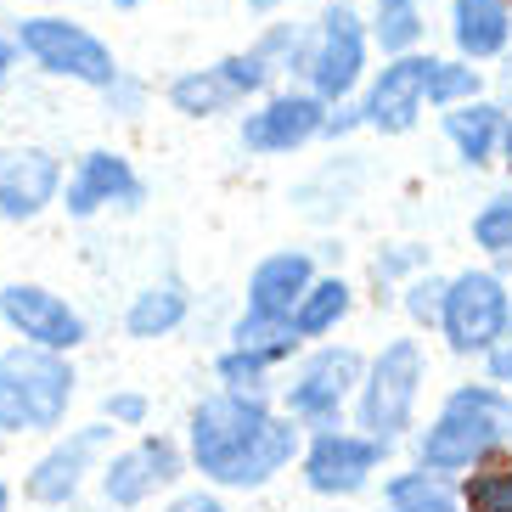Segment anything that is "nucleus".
<instances>
[{
    "label": "nucleus",
    "mask_w": 512,
    "mask_h": 512,
    "mask_svg": "<svg viewBox=\"0 0 512 512\" xmlns=\"http://www.w3.org/2000/svg\"><path fill=\"white\" fill-rule=\"evenodd\" d=\"M417 271H428V248H422V242H389V248H377V259H372L377 282H400V276H417Z\"/></svg>",
    "instance_id": "33"
},
{
    "label": "nucleus",
    "mask_w": 512,
    "mask_h": 512,
    "mask_svg": "<svg viewBox=\"0 0 512 512\" xmlns=\"http://www.w3.org/2000/svg\"><path fill=\"white\" fill-rule=\"evenodd\" d=\"M276 6H282V0H248V12H254V17H271Z\"/></svg>",
    "instance_id": "43"
},
{
    "label": "nucleus",
    "mask_w": 512,
    "mask_h": 512,
    "mask_svg": "<svg viewBox=\"0 0 512 512\" xmlns=\"http://www.w3.org/2000/svg\"><path fill=\"white\" fill-rule=\"evenodd\" d=\"M17 46H12V34H0V96L12 91V79H17Z\"/></svg>",
    "instance_id": "39"
},
{
    "label": "nucleus",
    "mask_w": 512,
    "mask_h": 512,
    "mask_svg": "<svg viewBox=\"0 0 512 512\" xmlns=\"http://www.w3.org/2000/svg\"><path fill=\"white\" fill-rule=\"evenodd\" d=\"M349 316H355V287H349L338 271H327V276L316 271V282L304 287V299L293 304L287 327L299 332V344H316V338H332Z\"/></svg>",
    "instance_id": "21"
},
{
    "label": "nucleus",
    "mask_w": 512,
    "mask_h": 512,
    "mask_svg": "<svg viewBox=\"0 0 512 512\" xmlns=\"http://www.w3.org/2000/svg\"><path fill=\"white\" fill-rule=\"evenodd\" d=\"M490 102H496L501 113H512V57L501 62V74H496V96H490Z\"/></svg>",
    "instance_id": "40"
},
{
    "label": "nucleus",
    "mask_w": 512,
    "mask_h": 512,
    "mask_svg": "<svg viewBox=\"0 0 512 512\" xmlns=\"http://www.w3.org/2000/svg\"><path fill=\"white\" fill-rule=\"evenodd\" d=\"M501 124H507V113H501L490 96H473V102L439 107V130H445V141L456 147L462 169H490V164H496Z\"/></svg>",
    "instance_id": "20"
},
{
    "label": "nucleus",
    "mask_w": 512,
    "mask_h": 512,
    "mask_svg": "<svg viewBox=\"0 0 512 512\" xmlns=\"http://www.w3.org/2000/svg\"><path fill=\"white\" fill-rule=\"evenodd\" d=\"M102 96V107H107V119H141V113H147V85H141L136 74H124L119 68V79H113V85H107V91H96Z\"/></svg>",
    "instance_id": "34"
},
{
    "label": "nucleus",
    "mask_w": 512,
    "mask_h": 512,
    "mask_svg": "<svg viewBox=\"0 0 512 512\" xmlns=\"http://www.w3.org/2000/svg\"><path fill=\"white\" fill-rule=\"evenodd\" d=\"M186 321H192V293H186L181 276H158V282L136 287L130 304H124V338H130V344L175 338Z\"/></svg>",
    "instance_id": "18"
},
{
    "label": "nucleus",
    "mask_w": 512,
    "mask_h": 512,
    "mask_svg": "<svg viewBox=\"0 0 512 512\" xmlns=\"http://www.w3.org/2000/svg\"><path fill=\"white\" fill-rule=\"evenodd\" d=\"M496 158L507 164V175H512V113H507V124H501V147H496Z\"/></svg>",
    "instance_id": "41"
},
{
    "label": "nucleus",
    "mask_w": 512,
    "mask_h": 512,
    "mask_svg": "<svg viewBox=\"0 0 512 512\" xmlns=\"http://www.w3.org/2000/svg\"><path fill=\"white\" fill-rule=\"evenodd\" d=\"M327 102L316 91H265L237 119V141L248 158H287V152L321 141Z\"/></svg>",
    "instance_id": "14"
},
{
    "label": "nucleus",
    "mask_w": 512,
    "mask_h": 512,
    "mask_svg": "<svg viewBox=\"0 0 512 512\" xmlns=\"http://www.w3.org/2000/svg\"><path fill=\"white\" fill-rule=\"evenodd\" d=\"M0 327L12 332L17 344H40V349H62V355H79L91 344V321L68 293H57L51 282H34V276H12L0 282Z\"/></svg>",
    "instance_id": "10"
},
{
    "label": "nucleus",
    "mask_w": 512,
    "mask_h": 512,
    "mask_svg": "<svg viewBox=\"0 0 512 512\" xmlns=\"http://www.w3.org/2000/svg\"><path fill=\"white\" fill-rule=\"evenodd\" d=\"M434 490H456V479L417 462V467H406V473H389V479H383V507H406V501H422V496H434Z\"/></svg>",
    "instance_id": "31"
},
{
    "label": "nucleus",
    "mask_w": 512,
    "mask_h": 512,
    "mask_svg": "<svg viewBox=\"0 0 512 512\" xmlns=\"http://www.w3.org/2000/svg\"><path fill=\"white\" fill-rule=\"evenodd\" d=\"M102 417L119 428V434H141L152 422V394L141 389H107L102 394Z\"/></svg>",
    "instance_id": "32"
},
{
    "label": "nucleus",
    "mask_w": 512,
    "mask_h": 512,
    "mask_svg": "<svg viewBox=\"0 0 512 512\" xmlns=\"http://www.w3.org/2000/svg\"><path fill=\"white\" fill-rule=\"evenodd\" d=\"M439 299H445V276H434V271H417V276H406V293H400V310H406V321H411V327L434 332V327H439Z\"/></svg>",
    "instance_id": "30"
},
{
    "label": "nucleus",
    "mask_w": 512,
    "mask_h": 512,
    "mask_svg": "<svg viewBox=\"0 0 512 512\" xmlns=\"http://www.w3.org/2000/svg\"><path fill=\"white\" fill-rule=\"evenodd\" d=\"M467 237H473V248H479L484 259H496V265H512V192L484 197L479 214L467 220Z\"/></svg>",
    "instance_id": "26"
},
{
    "label": "nucleus",
    "mask_w": 512,
    "mask_h": 512,
    "mask_svg": "<svg viewBox=\"0 0 512 512\" xmlns=\"http://www.w3.org/2000/svg\"><path fill=\"white\" fill-rule=\"evenodd\" d=\"M383 512H462V507H456V490H434V496L406 501V507H383Z\"/></svg>",
    "instance_id": "38"
},
{
    "label": "nucleus",
    "mask_w": 512,
    "mask_h": 512,
    "mask_svg": "<svg viewBox=\"0 0 512 512\" xmlns=\"http://www.w3.org/2000/svg\"><path fill=\"white\" fill-rule=\"evenodd\" d=\"M310 282H316V254H310V248H276V254H265L254 271H248L242 310L271 316V321H287Z\"/></svg>",
    "instance_id": "17"
},
{
    "label": "nucleus",
    "mask_w": 512,
    "mask_h": 512,
    "mask_svg": "<svg viewBox=\"0 0 512 512\" xmlns=\"http://www.w3.org/2000/svg\"><path fill=\"white\" fill-rule=\"evenodd\" d=\"M484 96V68L467 57H434L428 68V107H456Z\"/></svg>",
    "instance_id": "27"
},
{
    "label": "nucleus",
    "mask_w": 512,
    "mask_h": 512,
    "mask_svg": "<svg viewBox=\"0 0 512 512\" xmlns=\"http://www.w3.org/2000/svg\"><path fill=\"white\" fill-rule=\"evenodd\" d=\"M141 203H147V181H141L136 158L124 147H85L74 158V169L62 175V192H57V209L74 226H91L107 209L136 214Z\"/></svg>",
    "instance_id": "11"
},
{
    "label": "nucleus",
    "mask_w": 512,
    "mask_h": 512,
    "mask_svg": "<svg viewBox=\"0 0 512 512\" xmlns=\"http://www.w3.org/2000/svg\"><path fill=\"white\" fill-rule=\"evenodd\" d=\"M271 372H276V361L265 355V349L226 344L220 355H214V383L231 389V394H265V400H271Z\"/></svg>",
    "instance_id": "25"
},
{
    "label": "nucleus",
    "mask_w": 512,
    "mask_h": 512,
    "mask_svg": "<svg viewBox=\"0 0 512 512\" xmlns=\"http://www.w3.org/2000/svg\"><path fill=\"white\" fill-rule=\"evenodd\" d=\"M141 0H113V12H136Z\"/></svg>",
    "instance_id": "44"
},
{
    "label": "nucleus",
    "mask_w": 512,
    "mask_h": 512,
    "mask_svg": "<svg viewBox=\"0 0 512 512\" xmlns=\"http://www.w3.org/2000/svg\"><path fill=\"white\" fill-rule=\"evenodd\" d=\"M422 383H428V349L422 338H383L372 361H366L361 383H355V428L372 439H400L417 428V400H422Z\"/></svg>",
    "instance_id": "4"
},
{
    "label": "nucleus",
    "mask_w": 512,
    "mask_h": 512,
    "mask_svg": "<svg viewBox=\"0 0 512 512\" xmlns=\"http://www.w3.org/2000/svg\"><path fill=\"white\" fill-rule=\"evenodd\" d=\"M456 507L462 512H512V456L496 451L456 473Z\"/></svg>",
    "instance_id": "22"
},
{
    "label": "nucleus",
    "mask_w": 512,
    "mask_h": 512,
    "mask_svg": "<svg viewBox=\"0 0 512 512\" xmlns=\"http://www.w3.org/2000/svg\"><path fill=\"white\" fill-rule=\"evenodd\" d=\"M507 265H467V271L445 276V299H439V338L451 355L479 361L484 349L507 332Z\"/></svg>",
    "instance_id": "7"
},
{
    "label": "nucleus",
    "mask_w": 512,
    "mask_h": 512,
    "mask_svg": "<svg viewBox=\"0 0 512 512\" xmlns=\"http://www.w3.org/2000/svg\"><path fill=\"white\" fill-rule=\"evenodd\" d=\"M366 57H372V34H366V17L349 6V0H327L321 23L310 29V91L321 102H344L355 96V85L366 79Z\"/></svg>",
    "instance_id": "13"
},
{
    "label": "nucleus",
    "mask_w": 512,
    "mask_h": 512,
    "mask_svg": "<svg viewBox=\"0 0 512 512\" xmlns=\"http://www.w3.org/2000/svg\"><path fill=\"white\" fill-rule=\"evenodd\" d=\"M214 74L226 79L231 91H237V102H254V96L271 91L276 68H271L265 57H259L254 46H248V51H231V57H220V62H214Z\"/></svg>",
    "instance_id": "29"
},
{
    "label": "nucleus",
    "mask_w": 512,
    "mask_h": 512,
    "mask_svg": "<svg viewBox=\"0 0 512 512\" xmlns=\"http://www.w3.org/2000/svg\"><path fill=\"white\" fill-rule=\"evenodd\" d=\"M12 46L23 62H34L46 79H68L85 91H107L119 79V57L96 29H85L68 12H29L12 23Z\"/></svg>",
    "instance_id": "5"
},
{
    "label": "nucleus",
    "mask_w": 512,
    "mask_h": 512,
    "mask_svg": "<svg viewBox=\"0 0 512 512\" xmlns=\"http://www.w3.org/2000/svg\"><path fill=\"white\" fill-rule=\"evenodd\" d=\"M186 473V445L169 434H147L141 428L130 445H113L96 467V496L107 512H141L152 496L175 490Z\"/></svg>",
    "instance_id": "9"
},
{
    "label": "nucleus",
    "mask_w": 512,
    "mask_h": 512,
    "mask_svg": "<svg viewBox=\"0 0 512 512\" xmlns=\"http://www.w3.org/2000/svg\"><path fill=\"white\" fill-rule=\"evenodd\" d=\"M304 422L276 411L265 394H203L186 417V467L214 490H265L299 462Z\"/></svg>",
    "instance_id": "1"
},
{
    "label": "nucleus",
    "mask_w": 512,
    "mask_h": 512,
    "mask_svg": "<svg viewBox=\"0 0 512 512\" xmlns=\"http://www.w3.org/2000/svg\"><path fill=\"white\" fill-rule=\"evenodd\" d=\"M366 361L361 349L349 344H321L310 349L299 366H293V377L282 383V411L293 422H304V428H327V422H344L349 400H355V383H361Z\"/></svg>",
    "instance_id": "12"
},
{
    "label": "nucleus",
    "mask_w": 512,
    "mask_h": 512,
    "mask_svg": "<svg viewBox=\"0 0 512 512\" xmlns=\"http://www.w3.org/2000/svg\"><path fill=\"white\" fill-rule=\"evenodd\" d=\"M164 96H169V107H175L181 119H214V113H231V107H242L237 91H231L220 74H214V62H209V68H186V74H175V79L164 85Z\"/></svg>",
    "instance_id": "23"
},
{
    "label": "nucleus",
    "mask_w": 512,
    "mask_h": 512,
    "mask_svg": "<svg viewBox=\"0 0 512 512\" xmlns=\"http://www.w3.org/2000/svg\"><path fill=\"white\" fill-rule=\"evenodd\" d=\"M62 164L51 147L40 141H6L0 147V226H34L57 209L62 192Z\"/></svg>",
    "instance_id": "15"
},
{
    "label": "nucleus",
    "mask_w": 512,
    "mask_h": 512,
    "mask_svg": "<svg viewBox=\"0 0 512 512\" xmlns=\"http://www.w3.org/2000/svg\"><path fill=\"white\" fill-rule=\"evenodd\" d=\"M113 439H119V428H113L107 417L57 428L46 451L23 467V490H17V496L29 501V507H40V512H57V507L85 501V490L96 484L102 456L113 451Z\"/></svg>",
    "instance_id": "6"
},
{
    "label": "nucleus",
    "mask_w": 512,
    "mask_h": 512,
    "mask_svg": "<svg viewBox=\"0 0 512 512\" xmlns=\"http://www.w3.org/2000/svg\"><path fill=\"white\" fill-rule=\"evenodd\" d=\"M79 400V366L62 349L6 344L0 349V439H51L68 428Z\"/></svg>",
    "instance_id": "2"
},
{
    "label": "nucleus",
    "mask_w": 512,
    "mask_h": 512,
    "mask_svg": "<svg viewBox=\"0 0 512 512\" xmlns=\"http://www.w3.org/2000/svg\"><path fill=\"white\" fill-rule=\"evenodd\" d=\"M57 512H107V507H79V501H74V507H57Z\"/></svg>",
    "instance_id": "45"
},
{
    "label": "nucleus",
    "mask_w": 512,
    "mask_h": 512,
    "mask_svg": "<svg viewBox=\"0 0 512 512\" xmlns=\"http://www.w3.org/2000/svg\"><path fill=\"white\" fill-rule=\"evenodd\" d=\"M451 46L467 62H496L512 46V0H451Z\"/></svg>",
    "instance_id": "19"
},
{
    "label": "nucleus",
    "mask_w": 512,
    "mask_h": 512,
    "mask_svg": "<svg viewBox=\"0 0 512 512\" xmlns=\"http://www.w3.org/2000/svg\"><path fill=\"white\" fill-rule=\"evenodd\" d=\"M479 361H484V377H490V383L512 389V332H507V338H496V344L484 349Z\"/></svg>",
    "instance_id": "37"
},
{
    "label": "nucleus",
    "mask_w": 512,
    "mask_h": 512,
    "mask_svg": "<svg viewBox=\"0 0 512 512\" xmlns=\"http://www.w3.org/2000/svg\"><path fill=\"white\" fill-rule=\"evenodd\" d=\"M507 332H512V299H507ZM507 332H501V338H507Z\"/></svg>",
    "instance_id": "46"
},
{
    "label": "nucleus",
    "mask_w": 512,
    "mask_h": 512,
    "mask_svg": "<svg viewBox=\"0 0 512 512\" xmlns=\"http://www.w3.org/2000/svg\"><path fill=\"white\" fill-rule=\"evenodd\" d=\"M428 68H434L428 51H406V57L383 62L361 96L366 130H377V136H411L422 119V107H428Z\"/></svg>",
    "instance_id": "16"
},
{
    "label": "nucleus",
    "mask_w": 512,
    "mask_h": 512,
    "mask_svg": "<svg viewBox=\"0 0 512 512\" xmlns=\"http://www.w3.org/2000/svg\"><path fill=\"white\" fill-rule=\"evenodd\" d=\"M355 130H366V119H361V102H327V119H321V141H344V136H355Z\"/></svg>",
    "instance_id": "35"
},
{
    "label": "nucleus",
    "mask_w": 512,
    "mask_h": 512,
    "mask_svg": "<svg viewBox=\"0 0 512 512\" xmlns=\"http://www.w3.org/2000/svg\"><path fill=\"white\" fill-rule=\"evenodd\" d=\"M12 507H17V484L0 473V512H12Z\"/></svg>",
    "instance_id": "42"
},
{
    "label": "nucleus",
    "mask_w": 512,
    "mask_h": 512,
    "mask_svg": "<svg viewBox=\"0 0 512 512\" xmlns=\"http://www.w3.org/2000/svg\"><path fill=\"white\" fill-rule=\"evenodd\" d=\"M512 445V389L501 383H456L428 428H417V462L434 473H462Z\"/></svg>",
    "instance_id": "3"
},
{
    "label": "nucleus",
    "mask_w": 512,
    "mask_h": 512,
    "mask_svg": "<svg viewBox=\"0 0 512 512\" xmlns=\"http://www.w3.org/2000/svg\"><path fill=\"white\" fill-rule=\"evenodd\" d=\"M366 34L383 57H406L422 51V34H428V17H422V0H377L372 17H366Z\"/></svg>",
    "instance_id": "24"
},
{
    "label": "nucleus",
    "mask_w": 512,
    "mask_h": 512,
    "mask_svg": "<svg viewBox=\"0 0 512 512\" xmlns=\"http://www.w3.org/2000/svg\"><path fill=\"white\" fill-rule=\"evenodd\" d=\"M394 445L389 439H372L361 428H344V422H327V428H304L299 445V479L310 496L327 501H349L372 490V479L389 467Z\"/></svg>",
    "instance_id": "8"
},
{
    "label": "nucleus",
    "mask_w": 512,
    "mask_h": 512,
    "mask_svg": "<svg viewBox=\"0 0 512 512\" xmlns=\"http://www.w3.org/2000/svg\"><path fill=\"white\" fill-rule=\"evenodd\" d=\"M164 512H226V501H220L214 484H197V490H175L164 501Z\"/></svg>",
    "instance_id": "36"
},
{
    "label": "nucleus",
    "mask_w": 512,
    "mask_h": 512,
    "mask_svg": "<svg viewBox=\"0 0 512 512\" xmlns=\"http://www.w3.org/2000/svg\"><path fill=\"white\" fill-rule=\"evenodd\" d=\"M254 51L271 62L276 74H304L310 68V34L299 23H271V29L254 40Z\"/></svg>",
    "instance_id": "28"
}]
</instances>
